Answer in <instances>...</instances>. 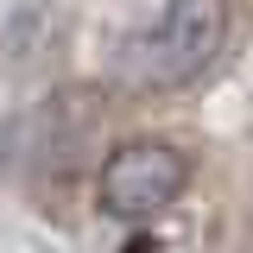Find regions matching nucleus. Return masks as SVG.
Wrapping results in <instances>:
<instances>
[{"mask_svg":"<svg viewBox=\"0 0 253 253\" xmlns=\"http://www.w3.org/2000/svg\"><path fill=\"white\" fill-rule=\"evenodd\" d=\"M228 44V0H165L152 26L133 38L126 76L139 89H184Z\"/></svg>","mask_w":253,"mask_h":253,"instance_id":"nucleus-1","label":"nucleus"},{"mask_svg":"<svg viewBox=\"0 0 253 253\" xmlns=\"http://www.w3.org/2000/svg\"><path fill=\"white\" fill-rule=\"evenodd\" d=\"M190 190V158L171 139H126L95 177V203L114 221H152Z\"/></svg>","mask_w":253,"mask_h":253,"instance_id":"nucleus-2","label":"nucleus"}]
</instances>
